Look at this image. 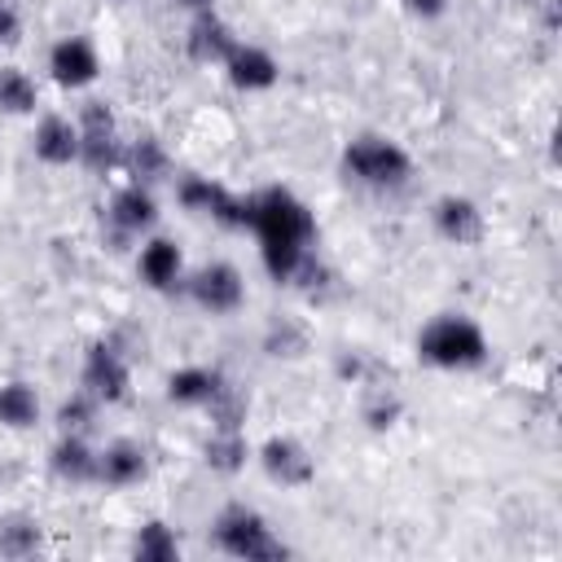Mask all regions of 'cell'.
<instances>
[{"instance_id":"6da1fadb","label":"cell","mask_w":562,"mask_h":562,"mask_svg":"<svg viewBox=\"0 0 562 562\" xmlns=\"http://www.w3.org/2000/svg\"><path fill=\"white\" fill-rule=\"evenodd\" d=\"M246 228L259 237V259H263L272 281L290 285V281L316 277V255H312L316 220H312L307 202H299L290 189L272 184V189L250 193V224Z\"/></svg>"},{"instance_id":"7a4b0ae2","label":"cell","mask_w":562,"mask_h":562,"mask_svg":"<svg viewBox=\"0 0 562 562\" xmlns=\"http://www.w3.org/2000/svg\"><path fill=\"white\" fill-rule=\"evenodd\" d=\"M417 360L430 364V369H479L487 360V334L470 316L443 312V316L422 325Z\"/></svg>"},{"instance_id":"3957f363","label":"cell","mask_w":562,"mask_h":562,"mask_svg":"<svg viewBox=\"0 0 562 562\" xmlns=\"http://www.w3.org/2000/svg\"><path fill=\"white\" fill-rule=\"evenodd\" d=\"M211 540H215L220 553L241 558V562H281V558H290V544L250 505H224L211 522Z\"/></svg>"},{"instance_id":"277c9868","label":"cell","mask_w":562,"mask_h":562,"mask_svg":"<svg viewBox=\"0 0 562 562\" xmlns=\"http://www.w3.org/2000/svg\"><path fill=\"white\" fill-rule=\"evenodd\" d=\"M342 176L364 184V189H404L413 176V158L404 145L386 140V136H356L342 149Z\"/></svg>"},{"instance_id":"5b68a950","label":"cell","mask_w":562,"mask_h":562,"mask_svg":"<svg viewBox=\"0 0 562 562\" xmlns=\"http://www.w3.org/2000/svg\"><path fill=\"white\" fill-rule=\"evenodd\" d=\"M75 123H79V162L88 171H110L123 162L119 123H114V110L105 101H88Z\"/></svg>"},{"instance_id":"8992f818","label":"cell","mask_w":562,"mask_h":562,"mask_svg":"<svg viewBox=\"0 0 562 562\" xmlns=\"http://www.w3.org/2000/svg\"><path fill=\"white\" fill-rule=\"evenodd\" d=\"M79 386L97 400V404H119L132 391V364L114 342H92L79 369Z\"/></svg>"},{"instance_id":"52a82bcc","label":"cell","mask_w":562,"mask_h":562,"mask_svg":"<svg viewBox=\"0 0 562 562\" xmlns=\"http://www.w3.org/2000/svg\"><path fill=\"white\" fill-rule=\"evenodd\" d=\"M189 299L211 316H228V312H237L246 303V281H241V272L233 263L215 259V263H206V268H198L189 277Z\"/></svg>"},{"instance_id":"ba28073f","label":"cell","mask_w":562,"mask_h":562,"mask_svg":"<svg viewBox=\"0 0 562 562\" xmlns=\"http://www.w3.org/2000/svg\"><path fill=\"white\" fill-rule=\"evenodd\" d=\"M48 75L57 88L66 92H79L88 83H97L101 75V53L88 35H61L53 48H48Z\"/></svg>"},{"instance_id":"9c48e42d","label":"cell","mask_w":562,"mask_h":562,"mask_svg":"<svg viewBox=\"0 0 562 562\" xmlns=\"http://www.w3.org/2000/svg\"><path fill=\"white\" fill-rule=\"evenodd\" d=\"M259 465H263V474H268L272 483H281V487H307V483L316 479V461H312V452H307L294 435H272V439H263Z\"/></svg>"},{"instance_id":"30bf717a","label":"cell","mask_w":562,"mask_h":562,"mask_svg":"<svg viewBox=\"0 0 562 562\" xmlns=\"http://www.w3.org/2000/svg\"><path fill=\"white\" fill-rule=\"evenodd\" d=\"M430 220H435V233H439L443 241H452V246H479L483 233H487V220H483L479 202L465 198V193H443V198L435 202Z\"/></svg>"},{"instance_id":"8fae6325","label":"cell","mask_w":562,"mask_h":562,"mask_svg":"<svg viewBox=\"0 0 562 562\" xmlns=\"http://www.w3.org/2000/svg\"><path fill=\"white\" fill-rule=\"evenodd\" d=\"M237 44H241L237 31H233L215 9L193 13V22H189V31H184V48H189V57L202 61V66H224Z\"/></svg>"},{"instance_id":"7c38bea8","label":"cell","mask_w":562,"mask_h":562,"mask_svg":"<svg viewBox=\"0 0 562 562\" xmlns=\"http://www.w3.org/2000/svg\"><path fill=\"white\" fill-rule=\"evenodd\" d=\"M154 220H158V202L149 184H123L105 206V224L114 228V237H140L154 228Z\"/></svg>"},{"instance_id":"4fadbf2b","label":"cell","mask_w":562,"mask_h":562,"mask_svg":"<svg viewBox=\"0 0 562 562\" xmlns=\"http://www.w3.org/2000/svg\"><path fill=\"white\" fill-rule=\"evenodd\" d=\"M31 149H35V158L44 167H70V162H79V123L66 119V114H44L35 123Z\"/></svg>"},{"instance_id":"5bb4252c","label":"cell","mask_w":562,"mask_h":562,"mask_svg":"<svg viewBox=\"0 0 562 562\" xmlns=\"http://www.w3.org/2000/svg\"><path fill=\"white\" fill-rule=\"evenodd\" d=\"M224 70H228V83L237 92H268L281 79V61L259 44H237L233 57L224 61Z\"/></svg>"},{"instance_id":"9a60e30c","label":"cell","mask_w":562,"mask_h":562,"mask_svg":"<svg viewBox=\"0 0 562 562\" xmlns=\"http://www.w3.org/2000/svg\"><path fill=\"white\" fill-rule=\"evenodd\" d=\"M136 272H140V281H145L149 290H171V285L184 277V255H180L176 241L149 237V241L140 246V255H136Z\"/></svg>"},{"instance_id":"2e32d148","label":"cell","mask_w":562,"mask_h":562,"mask_svg":"<svg viewBox=\"0 0 562 562\" xmlns=\"http://www.w3.org/2000/svg\"><path fill=\"white\" fill-rule=\"evenodd\" d=\"M97 461H101V452L83 435H61L48 452L53 474L66 479V483H97Z\"/></svg>"},{"instance_id":"e0dca14e","label":"cell","mask_w":562,"mask_h":562,"mask_svg":"<svg viewBox=\"0 0 562 562\" xmlns=\"http://www.w3.org/2000/svg\"><path fill=\"white\" fill-rule=\"evenodd\" d=\"M145 470H149L145 448L132 443V439H114L101 452V461H97V483H105V487H132V483L145 479Z\"/></svg>"},{"instance_id":"ac0fdd59","label":"cell","mask_w":562,"mask_h":562,"mask_svg":"<svg viewBox=\"0 0 562 562\" xmlns=\"http://www.w3.org/2000/svg\"><path fill=\"white\" fill-rule=\"evenodd\" d=\"M224 386L220 369H206V364H184L167 378V400L180 404V408H206L211 395Z\"/></svg>"},{"instance_id":"d6986e66","label":"cell","mask_w":562,"mask_h":562,"mask_svg":"<svg viewBox=\"0 0 562 562\" xmlns=\"http://www.w3.org/2000/svg\"><path fill=\"white\" fill-rule=\"evenodd\" d=\"M119 167H127L132 184H154V180H162L171 171V158H167L158 136H136V140L123 145V162Z\"/></svg>"},{"instance_id":"ffe728a7","label":"cell","mask_w":562,"mask_h":562,"mask_svg":"<svg viewBox=\"0 0 562 562\" xmlns=\"http://www.w3.org/2000/svg\"><path fill=\"white\" fill-rule=\"evenodd\" d=\"M202 461H206L215 474H241L246 461H250L246 430H211V439L202 443Z\"/></svg>"},{"instance_id":"44dd1931","label":"cell","mask_w":562,"mask_h":562,"mask_svg":"<svg viewBox=\"0 0 562 562\" xmlns=\"http://www.w3.org/2000/svg\"><path fill=\"white\" fill-rule=\"evenodd\" d=\"M40 422V395L31 382L13 378V382H0V426L9 430H31Z\"/></svg>"},{"instance_id":"7402d4cb","label":"cell","mask_w":562,"mask_h":562,"mask_svg":"<svg viewBox=\"0 0 562 562\" xmlns=\"http://www.w3.org/2000/svg\"><path fill=\"white\" fill-rule=\"evenodd\" d=\"M132 553H136L140 562H176V558H180V540H176V531H171L162 518H149V522L136 527Z\"/></svg>"},{"instance_id":"603a6c76","label":"cell","mask_w":562,"mask_h":562,"mask_svg":"<svg viewBox=\"0 0 562 562\" xmlns=\"http://www.w3.org/2000/svg\"><path fill=\"white\" fill-rule=\"evenodd\" d=\"M35 105H40L35 79L18 66H0V114H35Z\"/></svg>"},{"instance_id":"cb8c5ba5","label":"cell","mask_w":562,"mask_h":562,"mask_svg":"<svg viewBox=\"0 0 562 562\" xmlns=\"http://www.w3.org/2000/svg\"><path fill=\"white\" fill-rule=\"evenodd\" d=\"M40 549V522L26 514L0 518V553L4 558H31Z\"/></svg>"},{"instance_id":"d4e9b609","label":"cell","mask_w":562,"mask_h":562,"mask_svg":"<svg viewBox=\"0 0 562 562\" xmlns=\"http://www.w3.org/2000/svg\"><path fill=\"white\" fill-rule=\"evenodd\" d=\"M220 193H224V184L211 180V176H180V184H176V202L184 211H193V215H211Z\"/></svg>"},{"instance_id":"484cf974","label":"cell","mask_w":562,"mask_h":562,"mask_svg":"<svg viewBox=\"0 0 562 562\" xmlns=\"http://www.w3.org/2000/svg\"><path fill=\"white\" fill-rule=\"evenodd\" d=\"M206 408H211V426H215V430H241L250 400H246L237 386H228V382H224V386L211 395V404H206Z\"/></svg>"},{"instance_id":"4316f807","label":"cell","mask_w":562,"mask_h":562,"mask_svg":"<svg viewBox=\"0 0 562 562\" xmlns=\"http://www.w3.org/2000/svg\"><path fill=\"white\" fill-rule=\"evenodd\" d=\"M92 417H97V400L79 386L70 400H61V408H57V426H61V435H83L88 426H92Z\"/></svg>"},{"instance_id":"83f0119b","label":"cell","mask_w":562,"mask_h":562,"mask_svg":"<svg viewBox=\"0 0 562 562\" xmlns=\"http://www.w3.org/2000/svg\"><path fill=\"white\" fill-rule=\"evenodd\" d=\"M22 40V18H18V9L9 4V0H0V44L9 48V44H18Z\"/></svg>"},{"instance_id":"f1b7e54d","label":"cell","mask_w":562,"mask_h":562,"mask_svg":"<svg viewBox=\"0 0 562 562\" xmlns=\"http://www.w3.org/2000/svg\"><path fill=\"white\" fill-rule=\"evenodd\" d=\"M395 413H400V404H395V400H378V404H364V417H369V426H373V430H386V426L395 422Z\"/></svg>"},{"instance_id":"f546056e","label":"cell","mask_w":562,"mask_h":562,"mask_svg":"<svg viewBox=\"0 0 562 562\" xmlns=\"http://www.w3.org/2000/svg\"><path fill=\"white\" fill-rule=\"evenodd\" d=\"M404 9L413 18H422V22H439L448 13V0H404Z\"/></svg>"},{"instance_id":"4dcf8cb0","label":"cell","mask_w":562,"mask_h":562,"mask_svg":"<svg viewBox=\"0 0 562 562\" xmlns=\"http://www.w3.org/2000/svg\"><path fill=\"white\" fill-rule=\"evenodd\" d=\"M176 9H184V13H206V9H215V0H176Z\"/></svg>"},{"instance_id":"1f68e13d","label":"cell","mask_w":562,"mask_h":562,"mask_svg":"<svg viewBox=\"0 0 562 562\" xmlns=\"http://www.w3.org/2000/svg\"><path fill=\"white\" fill-rule=\"evenodd\" d=\"M110 4H123V0H110Z\"/></svg>"}]
</instances>
